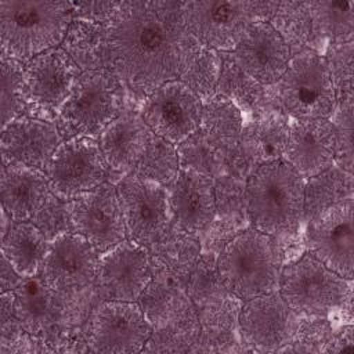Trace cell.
Returning <instances> with one entry per match:
<instances>
[{
  "label": "cell",
  "instance_id": "cell-1",
  "mask_svg": "<svg viewBox=\"0 0 354 354\" xmlns=\"http://www.w3.org/2000/svg\"><path fill=\"white\" fill-rule=\"evenodd\" d=\"M106 30L109 69L145 95L178 79L201 48L187 28L183 1H119Z\"/></svg>",
  "mask_w": 354,
  "mask_h": 354
},
{
  "label": "cell",
  "instance_id": "cell-2",
  "mask_svg": "<svg viewBox=\"0 0 354 354\" xmlns=\"http://www.w3.org/2000/svg\"><path fill=\"white\" fill-rule=\"evenodd\" d=\"M304 181L285 159L260 165L246 180L252 228L274 238L295 235L304 221Z\"/></svg>",
  "mask_w": 354,
  "mask_h": 354
},
{
  "label": "cell",
  "instance_id": "cell-3",
  "mask_svg": "<svg viewBox=\"0 0 354 354\" xmlns=\"http://www.w3.org/2000/svg\"><path fill=\"white\" fill-rule=\"evenodd\" d=\"M72 19L69 1H0L1 57L26 64L59 47Z\"/></svg>",
  "mask_w": 354,
  "mask_h": 354
},
{
  "label": "cell",
  "instance_id": "cell-4",
  "mask_svg": "<svg viewBox=\"0 0 354 354\" xmlns=\"http://www.w3.org/2000/svg\"><path fill=\"white\" fill-rule=\"evenodd\" d=\"M217 267L227 290L245 301L278 292L282 250L274 236L246 228L218 253Z\"/></svg>",
  "mask_w": 354,
  "mask_h": 354
},
{
  "label": "cell",
  "instance_id": "cell-5",
  "mask_svg": "<svg viewBox=\"0 0 354 354\" xmlns=\"http://www.w3.org/2000/svg\"><path fill=\"white\" fill-rule=\"evenodd\" d=\"M278 292L297 317H329L343 310L351 318V281L328 268L310 250L282 266Z\"/></svg>",
  "mask_w": 354,
  "mask_h": 354
},
{
  "label": "cell",
  "instance_id": "cell-6",
  "mask_svg": "<svg viewBox=\"0 0 354 354\" xmlns=\"http://www.w3.org/2000/svg\"><path fill=\"white\" fill-rule=\"evenodd\" d=\"M122 80L113 71L82 72L54 123L64 141L76 137L95 140L122 113Z\"/></svg>",
  "mask_w": 354,
  "mask_h": 354
},
{
  "label": "cell",
  "instance_id": "cell-7",
  "mask_svg": "<svg viewBox=\"0 0 354 354\" xmlns=\"http://www.w3.org/2000/svg\"><path fill=\"white\" fill-rule=\"evenodd\" d=\"M272 86L282 113L295 119H329L337 105L325 57L310 47L290 57Z\"/></svg>",
  "mask_w": 354,
  "mask_h": 354
},
{
  "label": "cell",
  "instance_id": "cell-8",
  "mask_svg": "<svg viewBox=\"0 0 354 354\" xmlns=\"http://www.w3.org/2000/svg\"><path fill=\"white\" fill-rule=\"evenodd\" d=\"M279 1H183L185 24L201 47L232 51L253 22H270Z\"/></svg>",
  "mask_w": 354,
  "mask_h": 354
},
{
  "label": "cell",
  "instance_id": "cell-9",
  "mask_svg": "<svg viewBox=\"0 0 354 354\" xmlns=\"http://www.w3.org/2000/svg\"><path fill=\"white\" fill-rule=\"evenodd\" d=\"M82 71L59 46L24 64L26 116L55 122Z\"/></svg>",
  "mask_w": 354,
  "mask_h": 354
},
{
  "label": "cell",
  "instance_id": "cell-10",
  "mask_svg": "<svg viewBox=\"0 0 354 354\" xmlns=\"http://www.w3.org/2000/svg\"><path fill=\"white\" fill-rule=\"evenodd\" d=\"M127 238L151 246L174 221L167 187L129 173L116 184Z\"/></svg>",
  "mask_w": 354,
  "mask_h": 354
},
{
  "label": "cell",
  "instance_id": "cell-11",
  "mask_svg": "<svg viewBox=\"0 0 354 354\" xmlns=\"http://www.w3.org/2000/svg\"><path fill=\"white\" fill-rule=\"evenodd\" d=\"M90 351L130 354L142 351L152 328L137 301L100 300L83 325Z\"/></svg>",
  "mask_w": 354,
  "mask_h": 354
},
{
  "label": "cell",
  "instance_id": "cell-12",
  "mask_svg": "<svg viewBox=\"0 0 354 354\" xmlns=\"http://www.w3.org/2000/svg\"><path fill=\"white\" fill-rule=\"evenodd\" d=\"M109 171L98 141L76 137L65 140L55 149L44 174L51 194L69 202L76 195L105 183Z\"/></svg>",
  "mask_w": 354,
  "mask_h": 354
},
{
  "label": "cell",
  "instance_id": "cell-13",
  "mask_svg": "<svg viewBox=\"0 0 354 354\" xmlns=\"http://www.w3.org/2000/svg\"><path fill=\"white\" fill-rule=\"evenodd\" d=\"M151 279L148 248L126 238L100 253L93 283L101 300L137 301Z\"/></svg>",
  "mask_w": 354,
  "mask_h": 354
},
{
  "label": "cell",
  "instance_id": "cell-14",
  "mask_svg": "<svg viewBox=\"0 0 354 354\" xmlns=\"http://www.w3.org/2000/svg\"><path fill=\"white\" fill-rule=\"evenodd\" d=\"M72 232L84 236L100 253L127 238L116 185H101L69 201Z\"/></svg>",
  "mask_w": 354,
  "mask_h": 354
},
{
  "label": "cell",
  "instance_id": "cell-15",
  "mask_svg": "<svg viewBox=\"0 0 354 354\" xmlns=\"http://www.w3.org/2000/svg\"><path fill=\"white\" fill-rule=\"evenodd\" d=\"M201 112L202 101L176 79L148 95L141 116L153 134L178 145L199 130Z\"/></svg>",
  "mask_w": 354,
  "mask_h": 354
},
{
  "label": "cell",
  "instance_id": "cell-16",
  "mask_svg": "<svg viewBox=\"0 0 354 354\" xmlns=\"http://www.w3.org/2000/svg\"><path fill=\"white\" fill-rule=\"evenodd\" d=\"M308 250L340 277L353 279L354 221L353 198L346 199L307 223Z\"/></svg>",
  "mask_w": 354,
  "mask_h": 354
},
{
  "label": "cell",
  "instance_id": "cell-17",
  "mask_svg": "<svg viewBox=\"0 0 354 354\" xmlns=\"http://www.w3.org/2000/svg\"><path fill=\"white\" fill-rule=\"evenodd\" d=\"M299 317L279 292L245 300L239 313V336L253 350L277 351L292 342Z\"/></svg>",
  "mask_w": 354,
  "mask_h": 354
},
{
  "label": "cell",
  "instance_id": "cell-18",
  "mask_svg": "<svg viewBox=\"0 0 354 354\" xmlns=\"http://www.w3.org/2000/svg\"><path fill=\"white\" fill-rule=\"evenodd\" d=\"M62 142L64 138L54 122L25 115L1 127L3 166H24L44 171Z\"/></svg>",
  "mask_w": 354,
  "mask_h": 354
},
{
  "label": "cell",
  "instance_id": "cell-19",
  "mask_svg": "<svg viewBox=\"0 0 354 354\" xmlns=\"http://www.w3.org/2000/svg\"><path fill=\"white\" fill-rule=\"evenodd\" d=\"M100 252L82 235L65 232L50 241L39 277L57 290L94 282Z\"/></svg>",
  "mask_w": 354,
  "mask_h": 354
},
{
  "label": "cell",
  "instance_id": "cell-20",
  "mask_svg": "<svg viewBox=\"0 0 354 354\" xmlns=\"http://www.w3.org/2000/svg\"><path fill=\"white\" fill-rule=\"evenodd\" d=\"M239 66L263 86L283 75L292 57L289 47L270 22H253L231 51Z\"/></svg>",
  "mask_w": 354,
  "mask_h": 354
},
{
  "label": "cell",
  "instance_id": "cell-21",
  "mask_svg": "<svg viewBox=\"0 0 354 354\" xmlns=\"http://www.w3.org/2000/svg\"><path fill=\"white\" fill-rule=\"evenodd\" d=\"M283 159L304 178L313 177L335 163V129L329 119H289Z\"/></svg>",
  "mask_w": 354,
  "mask_h": 354
},
{
  "label": "cell",
  "instance_id": "cell-22",
  "mask_svg": "<svg viewBox=\"0 0 354 354\" xmlns=\"http://www.w3.org/2000/svg\"><path fill=\"white\" fill-rule=\"evenodd\" d=\"M174 221L192 234H201L216 217L214 178L183 169L167 185Z\"/></svg>",
  "mask_w": 354,
  "mask_h": 354
},
{
  "label": "cell",
  "instance_id": "cell-23",
  "mask_svg": "<svg viewBox=\"0 0 354 354\" xmlns=\"http://www.w3.org/2000/svg\"><path fill=\"white\" fill-rule=\"evenodd\" d=\"M148 250L153 279L185 286L201 259L202 245L196 234L188 232L173 221L169 231L148 246Z\"/></svg>",
  "mask_w": 354,
  "mask_h": 354
},
{
  "label": "cell",
  "instance_id": "cell-24",
  "mask_svg": "<svg viewBox=\"0 0 354 354\" xmlns=\"http://www.w3.org/2000/svg\"><path fill=\"white\" fill-rule=\"evenodd\" d=\"M15 292V315L30 335L46 339L61 326V290L41 277L22 278Z\"/></svg>",
  "mask_w": 354,
  "mask_h": 354
},
{
  "label": "cell",
  "instance_id": "cell-25",
  "mask_svg": "<svg viewBox=\"0 0 354 354\" xmlns=\"http://www.w3.org/2000/svg\"><path fill=\"white\" fill-rule=\"evenodd\" d=\"M151 130L141 115L123 112L100 136V149L111 171L130 173L145 151Z\"/></svg>",
  "mask_w": 354,
  "mask_h": 354
},
{
  "label": "cell",
  "instance_id": "cell-26",
  "mask_svg": "<svg viewBox=\"0 0 354 354\" xmlns=\"http://www.w3.org/2000/svg\"><path fill=\"white\" fill-rule=\"evenodd\" d=\"M1 209L14 223L32 221L51 191L44 171L24 166H1Z\"/></svg>",
  "mask_w": 354,
  "mask_h": 354
},
{
  "label": "cell",
  "instance_id": "cell-27",
  "mask_svg": "<svg viewBox=\"0 0 354 354\" xmlns=\"http://www.w3.org/2000/svg\"><path fill=\"white\" fill-rule=\"evenodd\" d=\"M242 304L243 300L230 293L223 300L199 308L201 333L191 351H253L250 347L242 346L245 343L239 336V313Z\"/></svg>",
  "mask_w": 354,
  "mask_h": 354
},
{
  "label": "cell",
  "instance_id": "cell-28",
  "mask_svg": "<svg viewBox=\"0 0 354 354\" xmlns=\"http://www.w3.org/2000/svg\"><path fill=\"white\" fill-rule=\"evenodd\" d=\"M61 47L82 72L109 69V44L106 25L73 18Z\"/></svg>",
  "mask_w": 354,
  "mask_h": 354
},
{
  "label": "cell",
  "instance_id": "cell-29",
  "mask_svg": "<svg viewBox=\"0 0 354 354\" xmlns=\"http://www.w3.org/2000/svg\"><path fill=\"white\" fill-rule=\"evenodd\" d=\"M289 119L283 113H268L243 124L239 142L260 166L283 159Z\"/></svg>",
  "mask_w": 354,
  "mask_h": 354
},
{
  "label": "cell",
  "instance_id": "cell-30",
  "mask_svg": "<svg viewBox=\"0 0 354 354\" xmlns=\"http://www.w3.org/2000/svg\"><path fill=\"white\" fill-rule=\"evenodd\" d=\"M50 241L32 221L14 223L1 239V254L22 277L39 275Z\"/></svg>",
  "mask_w": 354,
  "mask_h": 354
},
{
  "label": "cell",
  "instance_id": "cell-31",
  "mask_svg": "<svg viewBox=\"0 0 354 354\" xmlns=\"http://www.w3.org/2000/svg\"><path fill=\"white\" fill-rule=\"evenodd\" d=\"M353 173L335 163L304 181V221L310 223L329 207L353 198Z\"/></svg>",
  "mask_w": 354,
  "mask_h": 354
},
{
  "label": "cell",
  "instance_id": "cell-32",
  "mask_svg": "<svg viewBox=\"0 0 354 354\" xmlns=\"http://www.w3.org/2000/svg\"><path fill=\"white\" fill-rule=\"evenodd\" d=\"M243 124L242 111L228 98L214 94L202 102L199 131L214 147L227 149L238 142Z\"/></svg>",
  "mask_w": 354,
  "mask_h": 354
},
{
  "label": "cell",
  "instance_id": "cell-33",
  "mask_svg": "<svg viewBox=\"0 0 354 354\" xmlns=\"http://www.w3.org/2000/svg\"><path fill=\"white\" fill-rule=\"evenodd\" d=\"M221 69L216 94L232 101L243 112H257L264 109L266 86L246 73L231 51L220 53Z\"/></svg>",
  "mask_w": 354,
  "mask_h": 354
},
{
  "label": "cell",
  "instance_id": "cell-34",
  "mask_svg": "<svg viewBox=\"0 0 354 354\" xmlns=\"http://www.w3.org/2000/svg\"><path fill=\"white\" fill-rule=\"evenodd\" d=\"M311 15L313 36L310 48L315 44L353 40L354 1H307Z\"/></svg>",
  "mask_w": 354,
  "mask_h": 354
},
{
  "label": "cell",
  "instance_id": "cell-35",
  "mask_svg": "<svg viewBox=\"0 0 354 354\" xmlns=\"http://www.w3.org/2000/svg\"><path fill=\"white\" fill-rule=\"evenodd\" d=\"M189 300L184 285L152 278L137 303L149 326L159 329L173 321Z\"/></svg>",
  "mask_w": 354,
  "mask_h": 354
},
{
  "label": "cell",
  "instance_id": "cell-36",
  "mask_svg": "<svg viewBox=\"0 0 354 354\" xmlns=\"http://www.w3.org/2000/svg\"><path fill=\"white\" fill-rule=\"evenodd\" d=\"M201 333V322L198 308L189 300L178 315L167 325L159 329H152L142 351L155 353H176L191 351L198 342Z\"/></svg>",
  "mask_w": 354,
  "mask_h": 354
},
{
  "label": "cell",
  "instance_id": "cell-37",
  "mask_svg": "<svg viewBox=\"0 0 354 354\" xmlns=\"http://www.w3.org/2000/svg\"><path fill=\"white\" fill-rule=\"evenodd\" d=\"M178 171L177 147L151 131L145 151L130 173L142 180L167 187L177 177Z\"/></svg>",
  "mask_w": 354,
  "mask_h": 354
},
{
  "label": "cell",
  "instance_id": "cell-38",
  "mask_svg": "<svg viewBox=\"0 0 354 354\" xmlns=\"http://www.w3.org/2000/svg\"><path fill=\"white\" fill-rule=\"evenodd\" d=\"M270 24L286 43L292 55L310 47L313 26L307 1H279Z\"/></svg>",
  "mask_w": 354,
  "mask_h": 354
},
{
  "label": "cell",
  "instance_id": "cell-39",
  "mask_svg": "<svg viewBox=\"0 0 354 354\" xmlns=\"http://www.w3.org/2000/svg\"><path fill=\"white\" fill-rule=\"evenodd\" d=\"M185 290L198 310L217 303L230 295L217 267V256L209 253L201 254V259L187 279Z\"/></svg>",
  "mask_w": 354,
  "mask_h": 354
},
{
  "label": "cell",
  "instance_id": "cell-40",
  "mask_svg": "<svg viewBox=\"0 0 354 354\" xmlns=\"http://www.w3.org/2000/svg\"><path fill=\"white\" fill-rule=\"evenodd\" d=\"M176 147L180 167L192 169L212 178L227 173L225 149L210 144L199 130Z\"/></svg>",
  "mask_w": 354,
  "mask_h": 354
},
{
  "label": "cell",
  "instance_id": "cell-41",
  "mask_svg": "<svg viewBox=\"0 0 354 354\" xmlns=\"http://www.w3.org/2000/svg\"><path fill=\"white\" fill-rule=\"evenodd\" d=\"M220 69V53L212 48L201 47L188 66L178 76V80L203 102L216 94Z\"/></svg>",
  "mask_w": 354,
  "mask_h": 354
},
{
  "label": "cell",
  "instance_id": "cell-42",
  "mask_svg": "<svg viewBox=\"0 0 354 354\" xmlns=\"http://www.w3.org/2000/svg\"><path fill=\"white\" fill-rule=\"evenodd\" d=\"M24 64L1 57V127L26 115Z\"/></svg>",
  "mask_w": 354,
  "mask_h": 354
},
{
  "label": "cell",
  "instance_id": "cell-43",
  "mask_svg": "<svg viewBox=\"0 0 354 354\" xmlns=\"http://www.w3.org/2000/svg\"><path fill=\"white\" fill-rule=\"evenodd\" d=\"M335 333L328 317H299L292 342L281 346L277 351L324 353Z\"/></svg>",
  "mask_w": 354,
  "mask_h": 354
},
{
  "label": "cell",
  "instance_id": "cell-44",
  "mask_svg": "<svg viewBox=\"0 0 354 354\" xmlns=\"http://www.w3.org/2000/svg\"><path fill=\"white\" fill-rule=\"evenodd\" d=\"M216 217L241 218L249 221L246 203V180L232 174H221L214 178Z\"/></svg>",
  "mask_w": 354,
  "mask_h": 354
},
{
  "label": "cell",
  "instance_id": "cell-45",
  "mask_svg": "<svg viewBox=\"0 0 354 354\" xmlns=\"http://www.w3.org/2000/svg\"><path fill=\"white\" fill-rule=\"evenodd\" d=\"M353 53L354 44L350 41L329 43L326 47L325 61L330 73L336 101L354 100L353 93Z\"/></svg>",
  "mask_w": 354,
  "mask_h": 354
},
{
  "label": "cell",
  "instance_id": "cell-46",
  "mask_svg": "<svg viewBox=\"0 0 354 354\" xmlns=\"http://www.w3.org/2000/svg\"><path fill=\"white\" fill-rule=\"evenodd\" d=\"M100 300L94 283L61 290V326L69 328L84 325Z\"/></svg>",
  "mask_w": 354,
  "mask_h": 354
},
{
  "label": "cell",
  "instance_id": "cell-47",
  "mask_svg": "<svg viewBox=\"0 0 354 354\" xmlns=\"http://www.w3.org/2000/svg\"><path fill=\"white\" fill-rule=\"evenodd\" d=\"M329 120L335 129V165L353 173V100L337 102Z\"/></svg>",
  "mask_w": 354,
  "mask_h": 354
},
{
  "label": "cell",
  "instance_id": "cell-48",
  "mask_svg": "<svg viewBox=\"0 0 354 354\" xmlns=\"http://www.w3.org/2000/svg\"><path fill=\"white\" fill-rule=\"evenodd\" d=\"M39 230L46 235L48 241H53L55 236L72 232L71 214H69V202L59 199L54 194H50L43 207L32 220Z\"/></svg>",
  "mask_w": 354,
  "mask_h": 354
},
{
  "label": "cell",
  "instance_id": "cell-49",
  "mask_svg": "<svg viewBox=\"0 0 354 354\" xmlns=\"http://www.w3.org/2000/svg\"><path fill=\"white\" fill-rule=\"evenodd\" d=\"M246 220L241 218H220L214 217L213 221L203 230L205 241L202 245V253L218 256L224 246L239 232L246 230ZM202 231V232H203Z\"/></svg>",
  "mask_w": 354,
  "mask_h": 354
},
{
  "label": "cell",
  "instance_id": "cell-50",
  "mask_svg": "<svg viewBox=\"0 0 354 354\" xmlns=\"http://www.w3.org/2000/svg\"><path fill=\"white\" fill-rule=\"evenodd\" d=\"M119 1H77L71 3L73 18L106 25L113 17Z\"/></svg>",
  "mask_w": 354,
  "mask_h": 354
},
{
  "label": "cell",
  "instance_id": "cell-51",
  "mask_svg": "<svg viewBox=\"0 0 354 354\" xmlns=\"http://www.w3.org/2000/svg\"><path fill=\"white\" fill-rule=\"evenodd\" d=\"M257 167L259 165L250 158L239 141L225 149V169L228 174L248 180Z\"/></svg>",
  "mask_w": 354,
  "mask_h": 354
},
{
  "label": "cell",
  "instance_id": "cell-52",
  "mask_svg": "<svg viewBox=\"0 0 354 354\" xmlns=\"http://www.w3.org/2000/svg\"><path fill=\"white\" fill-rule=\"evenodd\" d=\"M354 329L351 322L343 325L339 330H336L333 339L325 347L324 353H340V351H353L354 350Z\"/></svg>",
  "mask_w": 354,
  "mask_h": 354
},
{
  "label": "cell",
  "instance_id": "cell-53",
  "mask_svg": "<svg viewBox=\"0 0 354 354\" xmlns=\"http://www.w3.org/2000/svg\"><path fill=\"white\" fill-rule=\"evenodd\" d=\"M0 279H1V293L8 292V290H14L19 285V282L22 281V277L14 270L11 263L3 254H1Z\"/></svg>",
  "mask_w": 354,
  "mask_h": 354
}]
</instances>
